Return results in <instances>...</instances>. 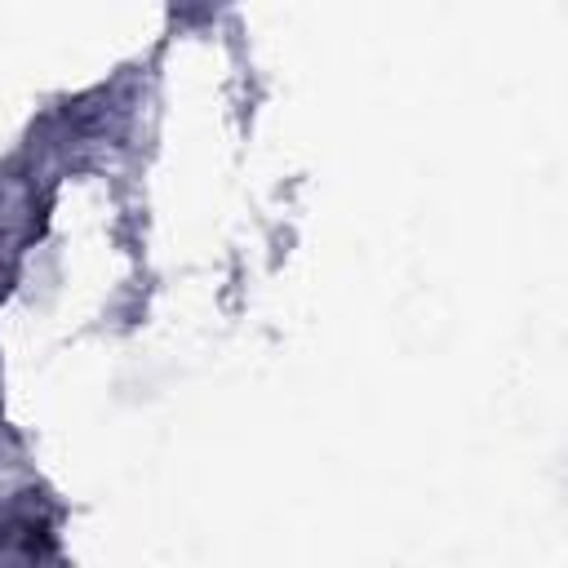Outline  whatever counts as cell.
<instances>
[{
	"label": "cell",
	"instance_id": "1",
	"mask_svg": "<svg viewBox=\"0 0 568 568\" xmlns=\"http://www.w3.org/2000/svg\"><path fill=\"white\" fill-rule=\"evenodd\" d=\"M53 555L49 515L40 501H13L0 510V568H44Z\"/></svg>",
	"mask_w": 568,
	"mask_h": 568
}]
</instances>
